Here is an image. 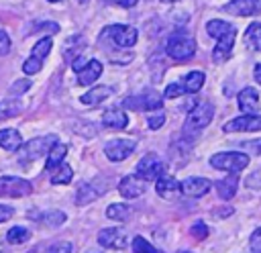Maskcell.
Wrapping results in <instances>:
<instances>
[{
    "mask_svg": "<svg viewBox=\"0 0 261 253\" xmlns=\"http://www.w3.org/2000/svg\"><path fill=\"white\" fill-rule=\"evenodd\" d=\"M29 239H31V231L24 229V226H12L6 233V241L10 245H20V243H27Z\"/></svg>",
    "mask_w": 261,
    "mask_h": 253,
    "instance_id": "83f0119b",
    "label": "cell"
},
{
    "mask_svg": "<svg viewBox=\"0 0 261 253\" xmlns=\"http://www.w3.org/2000/svg\"><path fill=\"white\" fill-rule=\"evenodd\" d=\"M47 253H73V245H71L69 241H61V243L53 245Z\"/></svg>",
    "mask_w": 261,
    "mask_h": 253,
    "instance_id": "ab89813d",
    "label": "cell"
},
{
    "mask_svg": "<svg viewBox=\"0 0 261 253\" xmlns=\"http://www.w3.org/2000/svg\"><path fill=\"white\" fill-rule=\"evenodd\" d=\"M222 10L232 16H255L261 14V0H230L222 6Z\"/></svg>",
    "mask_w": 261,
    "mask_h": 253,
    "instance_id": "8fae6325",
    "label": "cell"
},
{
    "mask_svg": "<svg viewBox=\"0 0 261 253\" xmlns=\"http://www.w3.org/2000/svg\"><path fill=\"white\" fill-rule=\"evenodd\" d=\"M135 147H137V143L133 139H114L104 145V153L110 161H124L126 157H130Z\"/></svg>",
    "mask_w": 261,
    "mask_h": 253,
    "instance_id": "30bf717a",
    "label": "cell"
},
{
    "mask_svg": "<svg viewBox=\"0 0 261 253\" xmlns=\"http://www.w3.org/2000/svg\"><path fill=\"white\" fill-rule=\"evenodd\" d=\"M41 67H43V61L37 59V57H33V55L22 63V71H24L27 75H35V73H39Z\"/></svg>",
    "mask_w": 261,
    "mask_h": 253,
    "instance_id": "d6a6232c",
    "label": "cell"
},
{
    "mask_svg": "<svg viewBox=\"0 0 261 253\" xmlns=\"http://www.w3.org/2000/svg\"><path fill=\"white\" fill-rule=\"evenodd\" d=\"M245 45L251 51H261V22H251L245 31Z\"/></svg>",
    "mask_w": 261,
    "mask_h": 253,
    "instance_id": "d4e9b609",
    "label": "cell"
},
{
    "mask_svg": "<svg viewBox=\"0 0 261 253\" xmlns=\"http://www.w3.org/2000/svg\"><path fill=\"white\" fill-rule=\"evenodd\" d=\"M12 214H14V208L12 206L0 204V222H6L8 218H12Z\"/></svg>",
    "mask_w": 261,
    "mask_h": 253,
    "instance_id": "7bdbcfd3",
    "label": "cell"
},
{
    "mask_svg": "<svg viewBox=\"0 0 261 253\" xmlns=\"http://www.w3.org/2000/svg\"><path fill=\"white\" fill-rule=\"evenodd\" d=\"M86 253H102V251H86Z\"/></svg>",
    "mask_w": 261,
    "mask_h": 253,
    "instance_id": "681fc988",
    "label": "cell"
},
{
    "mask_svg": "<svg viewBox=\"0 0 261 253\" xmlns=\"http://www.w3.org/2000/svg\"><path fill=\"white\" fill-rule=\"evenodd\" d=\"M177 253H190V251H177Z\"/></svg>",
    "mask_w": 261,
    "mask_h": 253,
    "instance_id": "f5cc1de1",
    "label": "cell"
},
{
    "mask_svg": "<svg viewBox=\"0 0 261 253\" xmlns=\"http://www.w3.org/2000/svg\"><path fill=\"white\" fill-rule=\"evenodd\" d=\"M29 88H31V82H29V80H16V82L10 86V94H12V96H18V94L27 92Z\"/></svg>",
    "mask_w": 261,
    "mask_h": 253,
    "instance_id": "8d00e7d4",
    "label": "cell"
},
{
    "mask_svg": "<svg viewBox=\"0 0 261 253\" xmlns=\"http://www.w3.org/2000/svg\"><path fill=\"white\" fill-rule=\"evenodd\" d=\"M237 186H239V173H228L226 178L216 182V192L222 200H230L237 194Z\"/></svg>",
    "mask_w": 261,
    "mask_h": 253,
    "instance_id": "ffe728a7",
    "label": "cell"
},
{
    "mask_svg": "<svg viewBox=\"0 0 261 253\" xmlns=\"http://www.w3.org/2000/svg\"><path fill=\"white\" fill-rule=\"evenodd\" d=\"M55 143H57V137H53V135L35 137V139H31L29 143H24L20 147V155H22V159H39L45 153H49L55 147Z\"/></svg>",
    "mask_w": 261,
    "mask_h": 253,
    "instance_id": "52a82bcc",
    "label": "cell"
},
{
    "mask_svg": "<svg viewBox=\"0 0 261 253\" xmlns=\"http://www.w3.org/2000/svg\"><path fill=\"white\" fill-rule=\"evenodd\" d=\"M190 233H192L194 237H198V239H206V237H208V226H206L202 220H198L196 224H192Z\"/></svg>",
    "mask_w": 261,
    "mask_h": 253,
    "instance_id": "74e56055",
    "label": "cell"
},
{
    "mask_svg": "<svg viewBox=\"0 0 261 253\" xmlns=\"http://www.w3.org/2000/svg\"><path fill=\"white\" fill-rule=\"evenodd\" d=\"M65 153H67V145L63 143H55V147L49 151V157H47V169H55L61 165V161L65 159Z\"/></svg>",
    "mask_w": 261,
    "mask_h": 253,
    "instance_id": "4316f807",
    "label": "cell"
},
{
    "mask_svg": "<svg viewBox=\"0 0 261 253\" xmlns=\"http://www.w3.org/2000/svg\"><path fill=\"white\" fill-rule=\"evenodd\" d=\"M249 247H251V253H261V226L253 231L249 239Z\"/></svg>",
    "mask_w": 261,
    "mask_h": 253,
    "instance_id": "d590c367",
    "label": "cell"
},
{
    "mask_svg": "<svg viewBox=\"0 0 261 253\" xmlns=\"http://www.w3.org/2000/svg\"><path fill=\"white\" fill-rule=\"evenodd\" d=\"M147 124H149V129H153V131L161 129V127L165 124V114H163V112H159V114H153V116H149Z\"/></svg>",
    "mask_w": 261,
    "mask_h": 253,
    "instance_id": "f35d334b",
    "label": "cell"
},
{
    "mask_svg": "<svg viewBox=\"0 0 261 253\" xmlns=\"http://www.w3.org/2000/svg\"><path fill=\"white\" fill-rule=\"evenodd\" d=\"M0 147L6 151H18L22 147L20 133L16 129H2L0 131Z\"/></svg>",
    "mask_w": 261,
    "mask_h": 253,
    "instance_id": "7402d4cb",
    "label": "cell"
},
{
    "mask_svg": "<svg viewBox=\"0 0 261 253\" xmlns=\"http://www.w3.org/2000/svg\"><path fill=\"white\" fill-rule=\"evenodd\" d=\"M234 29H237L234 24H230V22H226V20H218V18H212V20L206 22V33H208L210 37H214V39H220V37L228 35V33L234 31Z\"/></svg>",
    "mask_w": 261,
    "mask_h": 253,
    "instance_id": "cb8c5ba5",
    "label": "cell"
},
{
    "mask_svg": "<svg viewBox=\"0 0 261 253\" xmlns=\"http://www.w3.org/2000/svg\"><path fill=\"white\" fill-rule=\"evenodd\" d=\"M8 51H10V39H8V35L0 29V57L8 55Z\"/></svg>",
    "mask_w": 261,
    "mask_h": 253,
    "instance_id": "60d3db41",
    "label": "cell"
},
{
    "mask_svg": "<svg viewBox=\"0 0 261 253\" xmlns=\"http://www.w3.org/2000/svg\"><path fill=\"white\" fill-rule=\"evenodd\" d=\"M224 133H253L261 131V114H243L234 116L222 127Z\"/></svg>",
    "mask_w": 261,
    "mask_h": 253,
    "instance_id": "ba28073f",
    "label": "cell"
},
{
    "mask_svg": "<svg viewBox=\"0 0 261 253\" xmlns=\"http://www.w3.org/2000/svg\"><path fill=\"white\" fill-rule=\"evenodd\" d=\"M165 161L157 155V153H147L145 157L139 159L137 163V175L143 178L145 182H151V180H159L161 175H165Z\"/></svg>",
    "mask_w": 261,
    "mask_h": 253,
    "instance_id": "277c9868",
    "label": "cell"
},
{
    "mask_svg": "<svg viewBox=\"0 0 261 253\" xmlns=\"http://www.w3.org/2000/svg\"><path fill=\"white\" fill-rule=\"evenodd\" d=\"M104 190H96V188H92V184H84L80 190H77V194H75V202L77 204H88V202H92L96 196H100Z\"/></svg>",
    "mask_w": 261,
    "mask_h": 253,
    "instance_id": "f1b7e54d",
    "label": "cell"
},
{
    "mask_svg": "<svg viewBox=\"0 0 261 253\" xmlns=\"http://www.w3.org/2000/svg\"><path fill=\"white\" fill-rule=\"evenodd\" d=\"M210 186L212 184L206 178H188L181 182V194H186L190 198H200L210 192Z\"/></svg>",
    "mask_w": 261,
    "mask_h": 253,
    "instance_id": "2e32d148",
    "label": "cell"
},
{
    "mask_svg": "<svg viewBox=\"0 0 261 253\" xmlns=\"http://www.w3.org/2000/svg\"><path fill=\"white\" fill-rule=\"evenodd\" d=\"M71 178H73V169L69 167V165H59V167H55V173L51 175V184H55V186H59V184H69L71 182Z\"/></svg>",
    "mask_w": 261,
    "mask_h": 253,
    "instance_id": "4dcf8cb0",
    "label": "cell"
},
{
    "mask_svg": "<svg viewBox=\"0 0 261 253\" xmlns=\"http://www.w3.org/2000/svg\"><path fill=\"white\" fill-rule=\"evenodd\" d=\"M186 94V90H184V86H181V82L177 84H169L167 88H165V92H163V96L165 98H177V96H184Z\"/></svg>",
    "mask_w": 261,
    "mask_h": 253,
    "instance_id": "e575fe53",
    "label": "cell"
},
{
    "mask_svg": "<svg viewBox=\"0 0 261 253\" xmlns=\"http://www.w3.org/2000/svg\"><path fill=\"white\" fill-rule=\"evenodd\" d=\"M39 29H41V31H51V33H57V31H59V27H57L55 22H49V24H47V22H43V24H35L31 31H39Z\"/></svg>",
    "mask_w": 261,
    "mask_h": 253,
    "instance_id": "ee69618b",
    "label": "cell"
},
{
    "mask_svg": "<svg viewBox=\"0 0 261 253\" xmlns=\"http://www.w3.org/2000/svg\"><path fill=\"white\" fill-rule=\"evenodd\" d=\"M31 253H43V245H39L35 251H31Z\"/></svg>",
    "mask_w": 261,
    "mask_h": 253,
    "instance_id": "c3c4849f",
    "label": "cell"
},
{
    "mask_svg": "<svg viewBox=\"0 0 261 253\" xmlns=\"http://www.w3.org/2000/svg\"><path fill=\"white\" fill-rule=\"evenodd\" d=\"M155 190H157V194L161 198L171 200L181 192V184L171 175H161L159 180H155Z\"/></svg>",
    "mask_w": 261,
    "mask_h": 253,
    "instance_id": "e0dca14e",
    "label": "cell"
},
{
    "mask_svg": "<svg viewBox=\"0 0 261 253\" xmlns=\"http://www.w3.org/2000/svg\"><path fill=\"white\" fill-rule=\"evenodd\" d=\"M253 73H255V80L261 84V63H257V65H255V71H253Z\"/></svg>",
    "mask_w": 261,
    "mask_h": 253,
    "instance_id": "7dc6e473",
    "label": "cell"
},
{
    "mask_svg": "<svg viewBox=\"0 0 261 253\" xmlns=\"http://www.w3.org/2000/svg\"><path fill=\"white\" fill-rule=\"evenodd\" d=\"M124 106L126 108H133V110H157L163 106V96L157 94L155 90H149L141 96H133V98H126L124 100Z\"/></svg>",
    "mask_w": 261,
    "mask_h": 253,
    "instance_id": "9c48e42d",
    "label": "cell"
},
{
    "mask_svg": "<svg viewBox=\"0 0 261 253\" xmlns=\"http://www.w3.org/2000/svg\"><path fill=\"white\" fill-rule=\"evenodd\" d=\"M102 124L108 127V129L120 131V129H124V127L128 124V116H126V112L120 110V108H108V110H104V114H102Z\"/></svg>",
    "mask_w": 261,
    "mask_h": 253,
    "instance_id": "d6986e66",
    "label": "cell"
},
{
    "mask_svg": "<svg viewBox=\"0 0 261 253\" xmlns=\"http://www.w3.org/2000/svg\"><path fill=\"white\" fill-rule=\"evenodd\" d=\"M51 47H53V41H51L49 37H43V39H39V41L33 45L31 55H33V57H37V59H41V61H45V57L49 55Z\"/></svg>",
    "mask_w": 261,
    "mask_h": 253,
    "instance_id": "f546056e",
    "label": "cell"
},
{
    "mask_svg": "<svg viewBox=\"0 0 261 253\" xmlns=\"http://www.w3.org/2000/svg\"><path fill=\"white\" fill-rule=\"evenodd\" d=\"M84 65H86V63H84V57L80 55V57L73 61V69H75V71H82V67H84Z\"/></svg>",
    "mask_w": 261,
    "mask_h": 253,
    "instance_id": "bcb514c9",
    "label": "cell"
},
{
    "mask_svg": "<svg viewBox=\"0 0 261 253\" xmlns=\"http://www.w3.org/2000/svg\"><path fill=\"white\" fill-rule=\"evenodd\" d=\"M133 251L135 253H163V251H159L157 247H153L147 239H143V237H135L133 239Z\"/></svg>",
    "mask_w": 261,
    "mask_h": 253,
    "instance_id": "1f68e13d",
    "label": "cell"
},
{
    "mask_svg": "<svg viewBox=\"0 0 261 253\" xmlns=\"http://www.w3.org/2000/svg\"><path fill=\"white\" fill-rule=\"evenodd\" d=\"M106 216L110 220H118V222H124L128 216H130V206L124 204V202H114L106 208Z\"/></svg>",
    "mask_w": 261,
    "mask_h": 253,
    "instance_id": "484cf974",
    "label": "cell"
},
{
    "mask_svg": "<svg viewBox=\"0 0 261 253\" xmlns=\"http://www.w3.org/2000/svg\"><path fill=\"white\" fill-rule=\"evenodd\" d=\"M204 80H206V75H204V71H200V69H194V71H190L184 80H181V86H184V90H186V94H196L202 86H204Z\"/></svg>",
    "mask_w": 261,
    "mask_h": 253,
    "instance_id": "603a6c76",
    "label": "cell"
},
{
    "mask_svg": "<svg viewBox=\"0 0 261 253\" xmlns=\"http://www.w3.org/2000/svg\"><path fill=\"white\" fill-rule=\"evenodd\" d=\"M145 190H147V182H145L143 178H139L137 173H135V175H124V178L120 180V184H118L120 196H122V198H128V200L143 196Z\"/></svg>",
    "mask_w": 261,
    "mask_h": 253,
    "instance_id": "7c38bea8",
    "label": "cell"
},
{
    "mask_svg": "<svg viewBox=\"0 0 261 253\" xmlns=\"http://www.w3.org/2000/svg\"><path fill=\"white\" fill-rule=\"evenodd\" d=\"M118 6H122V8H133L135 4H137V0H114Z\"/></svg>",
    "mask_w": 261,
    "mask_h": 253,
    "instance_id": "f6af8a7d",
    "label": "cell"
},
{
    "mask_svg": "<svg viewBox=\"0 0 261 253\" xmlns=\"http://www.w3.org/2000/svg\"><path fill=\"white\" fill-rule=\"evenodd\" d=\"M165 53L175 61H186L196 53V41L190 35H171L165 43Z\"/></svg>",
    "mask_w": 261,
    "mask_h": 253,
    "instance_id": "7a4b0ae2",
    "label": "cell"
},
{
    "mask_svg": "<svg viewBox=\"0 0 261 253\" xmlns=\"http://www.w3.org/2000/svg\"><path fill=\"white\" fill-rule=\"evenodd\" d=\"M98 243L106 249H124L128 239H126V233L122 229L108 226V229H102L98 233Z\"/></svg>",
    "mask_w": 261,
    "mask_h": 253,
    "instance_id": "4fadbf2b",
    "label": "cell"
},
{
    "mask_svg": "<svg viewBox=\"0 0 261 253\" xmlns=\"http://www.w3.org/2000/svg\"><path fill=\"white\" fill-rule=\"evenodd\" d=\"M210 165L214 169H224L228 173H239L249 165V155L247 153H234V151H224V153H214L210 157Z\"/></svg>",
    "mask_w": 261,
    "mask_h": 253,
    "instance_id": "3957f363",
    "label": "cell"
},
{
    "mask_svg": "<svg viewBox=\"0 0 261 253\" xmlns=\"http://www.w3.org/2000/svg\"><path fill=\"white\" fill-rule=\"evenodd\" d=\"M237 100H239V108H241L243 114H257V110H259V106H261V104H259V94H257V90L251 88V86L243 88V90L239 92Z\"/></svg>",
    "mask_w": 261,
    "mask_h": 253,
    "instance_id": "9a60e30c",
    "label": "cell"
},
{
    "mask_svg": "<svg viewBox=\"0 0 261 253\" xmlns=\"http://www.w3.org/2000/svg\"><path fill=\"white\" fill-rule=\"evenodd\" d=\"M49 2H59V0H49Z\"/></svg>",
    "mask_w": 261,
    "mask_h": 253,
    "instance_id": "db71d44e",
    "label": "cell"
},
{
    "mask_svg": "<svg viewBox=\"0 0 261 253\" xmlns=\"http://www.w3.org/2000/svg\"><path fill=\"white\" fill-rule=\"evenodd\" d=\"M241 147H243V149L253 151L255 155H261V139H255V141H245V143H241Z\"/></svg>",
    "mask_w": 261,
    "mask_h": 253,
    "instance_id": "b9f144b4",
    "label": "cell"
},
{
    "mask_svg": "<svg viewBox=\"0 0 261 253\" xmlns=\"http://www.w3.org/2000/svg\"><path fill=\"white\" fill-rule=\"evenodd\" d=\"M161 2H177V0H161Z\"/></svg>",
    "mask_w": 261,
    "mask_h": 253,
    "instance_id": "f907efd6",
    "label": "cell"
},
{
    "mask_svg": "<svg viewBox=\"0 0 261 253\" xmlns=\"http://www.w3.org/2000/svg\"><path fill=\"white\" fill-rule=\"evenodd\" d=\"M65 212H59V210H51V212H45L43 214V220L47 222V224H51V226H59V224H63L65 222Z\"/></svg>",
    "mask_w": 261,
    "mask_h": 253,
    "instance_id": "836d02e7",
    "label": "cell"
},
{
    "mask_svg": "<svg viewBox=\"0 0 261 253\" xmlns=\"http://www.w3.org/2000/svg\"><path fill=\"white\" fill-rule=\"evenodd\" d=\"M102 35H108L110 41H112L116 47H120V49L133 47V45L137 43V37H139L137 29L130 27V24H110V27L104 29Z\"/></svg>",
    "mask_w": 261,
    "mask_h": 253,
    "instance_id": "5b68a950",
    "label": "cell"
},
{
    "mask_svg": "<svg viewBox=\"0 0 261 253\" xmlns=\"http://www.w3.org/2000/svg\"><path fill=\"white\" fill-rule=\"evenodd\" d=\"M212 116H214V106L210 102H198L188 112V118H186V124H184V135L186 137L198 135L204 127L210 124Z\"/></svg>",
    "mask_w": 261,
    "mask_h": 253,
    "instance_id": "6da1fadb",
    "label": "cell"
},
{
    "mask_svg": "<svg viewBox=\"0 0 261 253\" xmlns=\"http://www.w3.org/2000/svg\"><path fill=\"white\" fill-rule=\"evenodd\" d=\"M110 94H112L110 86H96V88H90L86 94H82L80 102L86 106H94V104H100L102 100H106Z\"/></svg>",
    "mask_w": 261,
    "mask_h": 253,
    "instance_id": "44dd1931",
    "label": "cell"
},
{
    "mask_svg": "<svg viewBox=\"0 0 261 253\" xmlns=\"http://www.w3.org/2000/svg\"><path fill=\"white\" fill-rule=\"evenodd\" d=\"M234 39H237V29L230 31L228 35L216 39V47L212 49V59H214L216 63H222V61H226V59L230 57L232 47H234Z\"/></svg>",
    "mask_w": 261,
    "mask_h": 253,
    "instance_id": "5bb4252c",
    "label": "cell"
},
{
    "mask_svg": "<svg viewBox=\"0 0 261 253\" xmlns=\"http://www.w3.org/2000/svg\"><path fill=\"white\" fill-rule=\"evenodd\" d=\"M100 75H102V63L98 59H90L82 67V71H77V82L82 86H92Z\"/></svg>",
    "mask_w": 261,
    "mask_h": 253,
    "instance_id": "ac0fdd59",
    "label": "cell"
},
{
    "mask_svg": "<svg viewBox=\"0 0 261 253\" xmlns=\"http://www.w3.org/2000/svg\"><path fill=\"white\" fill-rule=\"evenodd\" d=\"M77 2H80V4H86V2H88V0H77Z\"/></svg>",
    "mask_w": 261,
    "mask_h": 253,
    "instance_id": "816d5d0a",
    "label": "cell"
},
{
    "mask_svg": "<svg viewBox=\"0 0 261 253\" xmlns=\"http://www.w3.org/2000/svg\"><path fill=\"white\" fill-rule=\"evenodd\" d=\"M31 192H33L31 182L22 178H12V175L0 178V198H24Z\"/></svg>",
    "mask_w": 261,
    "mask_h": 253,
    "instance_id": "8992f818",
    "label": "cell"
}]
</instances>
